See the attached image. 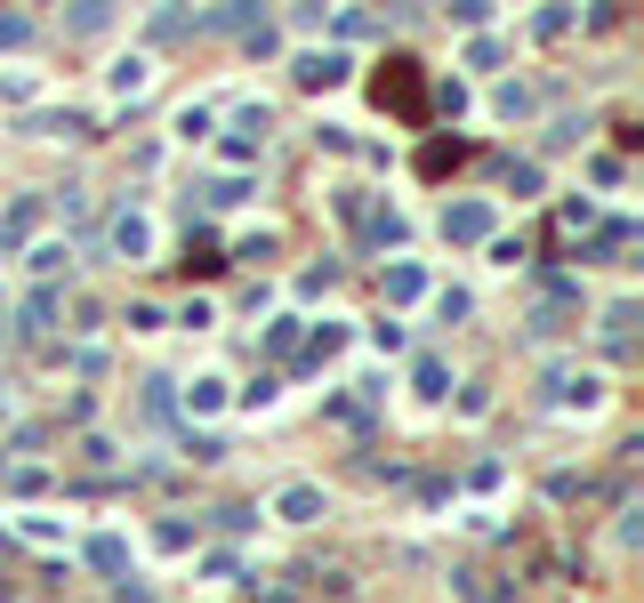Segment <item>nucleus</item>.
<instances>
[{"mask_svg": "<svg viewBox=\"0 0 644 603\" xmlns=\"http://www.w3.org/2000/svg\"><path fill=\"white\" fill-rule=\"evenodd\" d=\"M370 97H379V113H394L403 130H427V121H435L427 81H420V57H387V65L370 73Z\"/></svg>", "mask_w": 644, "mask_h": 603, "instance_id": "nucleus-1", "label": "nucleus"}, {"mask_svg": "<svg viewBox=\"0 0 644 603\" xmlns=\"http://www.w3.org/2000/svg\"><path fill=\"white\" fill-rule=\"evenodd\" d=\"M106 258H121V266H145V258H154V218H145L137 201H121V210L106 218Z\"/></svg>", "mask_w": 644, "mask_h": 603, "instance_id": "nucleus-2", "label": "nucleus"}, {"mask_svg": "<svg viewBox=\"0 0 644 603\" xmlns=\"http://www.w3.org/2000/svg\"><path fill=\"white\" fill-rule=\"evenodd\" d=\"M491 234H500V210H491V201H451V210H443V242L484 249Z\"/></svg>", "mask_w": 644, "mask_h": 603, "instance_id": "nucleus-3", "label": "nucleus"}, {"mask_svg": "<svg viewBox=\"0 0 644 603\" xmlns=\"http://www.w3.org/2000/svg\"><path fill=\"white\" fill-rule=\"evenodd\" d=\"M275 515L306 531V524H323V515H330V491H323V483H282V491H275Z\"/></svg>", "mask_w": 644, "mask_h": 603, "instance_id": "nucleus-4", "label": "nucleus"}, {"mask_svg": "<svg viewBox=\"0 0 644 603\" xmlns=\"http://www.w3.org/2000/svg\"><path fill=\"white\" fill-rule=\"evenodd\" d=\"M355 242H363V249H403V242H411V218L387 210V201H370L363 225H355Z\"/></svg>", "mask_w": 644, "mask_h": 603, "instance_id": "nucleus-5", "label": "nucleus"}, {"mask_svg": "<svg viewBox=\"0 0 644 603\" xmlns=\"http://www.w3.org/2000/svg\"><path fill=\"white\" fill-rule=\"evenodd\" d=\"M290 81H299V89H339L347 57L339 49H299V57H290Z\"/></svg>", "mask_w": 644, "mask_h": 603, "instance_id": "nucleus-6", "label": "nucleus"}, {"mask_svg": "<svg viewBox=\"0 0 644 603\" xmlns=\"http://www.w3.org/2000/svg\"><path fill=\"white\" fill-rule=\"evenodd\" d=\"M57 315H65V290H57V282H40L33 298L16 306V330H25V339H49V330H57Z\"/></svg>", "mask_w": 644, "mask_h": 603, "instance_id": "nucleus-7", "label": "nucleus"}, {"mask_svg": "<svg viewBox=\"0 0 644 603\" xmlns=\"http://www.w3.org/2000/svg\"><path fill=\"white\" fill-rule=\"evenodd\" d=\"M572 25H580V0H548V9L524 16V40H539V49H548V40H564Z\"/></svg>", "mask_w": 644, "mask_h": 603, "instance_id": "nucleus-8", "label": "nucleus"}, {"mask_svg": "<svg viewBox=\"0 0 644 603\" xmlns=\"http://www.w3.org/2000/svg\"><path fill=\"white\" fill-rule=\"evenodd\" d=\"M178 410H194V419H210V410H226V379H218V370L185 379V386H178Z\"/></svg>", "mask_w": 644, "mask_h": 603, "instance_id": "nucleus-9", "label": "nucleus"}, {"mask_svg": "<svg viewBox=\"0 0 644 603\" xmlns=\"http://www.w3.org/2000/svg\"><path fill=\"white\" fill-rule=\"evenodd\" d=\"M81 555H89V571H106V579L137 571V564H130V539H121V531H97V539H89V547H81Z\"/></svg>", "mask_w": 644, "mask_h": 603, "instance_id": "nucleus-10", "label": "nucleus"}, {"mask_svg": "<svg viewBox=\"0 0 644 603\" xmlns=\"http://www.w3.org/2000/svg\"><path fill=\"white\" fill-rule=\"evenodd\" d=\"M194 194H202V210H234V201H251V194H258V185H251V177H242V170H226V177H202V185H194Z\"/></svg>", "mask_w": 644, "mask_h": 603, "instance_id": "nucleus-11", "label": "nucleus"}, {"mask_svg": "<svg viewBox=\"0 0 644 603\" xmlns=\"http://www.w3.org/2000/svg\"><path fill=\"white\" fill-rule=\"evenodd\" d=\"M451 170H467V145H460V137H427L420 177H451Z\"/></svg>", "mask_w": 644, "mask_h": 603, "instance_id": "nucleus-12", "label": "nucleus"}, {"mask_svg": "<svg viewBox=\"0 0 644 603\" xmlns=\"http://www.w3.org/2000/svg\"><path fill=\"white\" fill-rule=\"evenodd\" d=\"M25 266H33V274H40V282H57V274H73V242H57V234H49V242H33V249H25Z\"/></svg>", "mask_w": 644, "mask_h": 603, "instance_id": "nucleus-13", "label": "nucleus"}, {"mask_svg": "<svg viewBox=\"0 0 644 603\" xmlns=\"http://www.w3.org/2000/svg\"><path fill=\"white\" fill-rule=\"evenodd\" d=\"M145 394H137V410H145V419H154V427H170L178 419V379H137Z\"/></svg>", "mask_w": 644, "mask_h": 603, "instance_id": "nucleus-14", "label": "nucleus"}, {"mask_svg": "<svg viewBox=\"0 0 644 603\" xmlns=\"http://www.w3.org/2000/svg\"><path fill=\"white\" fill-rule=\"evenodd\" d=\"M106 89L113 97H145V89H154V57H121V65L106 73Z\"/></svg>", "mask_w": 644, "mask_h": 603, "instance_id": "nucleus-15", "label": "nucleus"}, {"mask_svg": "<svg viewBox=\"0 0 644 603\" xmlns=\"http://www.w3.org/2000/svg\"><path fill=\"white\" fill-rule=\"evenodd\" d=\"M387 298H394V306H420V298H427V274H420L411 258H394V266H387Z\"/></svg>", "mask_w": 644, "mask_h": 603, "instance_id": "nucleus-16", "label": "nucleus"}, {"mask_svg": "<svg viewBox=\"0 0 644 603\" xmlns=\"http://www.w3.org/2000/svg\"><path fill=\"white\" fill-rule=\"evenodd\" d=\"M596 330H605V346H612V355H629V330H636V298H612V306H605V322H596Z\"/></svg>", "mask_w": 644, "mask_h": 603, "instance_id": "nucleus-17", "label": "nucleus"}, {"mask_svg": "<svg viewBox=\"0 0 644 603\" xmlns=\"http://www.w3.org/2000/svg\"><path fill=\"white\" fill-rule=\"evenodd\" d=\"M532 106H539V97L524 89V81H500V89H491V113H500V121H532Z\"/></svg>", "mask_w": 644, "mask_h": 603, "instance_id": "nucleus-18", "label": "nucleus"}, {"mask_svg": "<svg viewBox=\"0 0 644 603\" xmlns=\"http://www.w3.org/2000/svg\"><path fill=\"white\" fill-rule=\"evenodd\" d=\"M113 25V0H73L65 9V33H106Z\"/></svg>", "mask_w": 644, "mask_h": 603, "instance_id": "nucleus-19", "label": "nucleus"}, {"mask_svg": "<svg viewBox=\"0 0 644 603\" xmlns=\"http://www.w3.org/2000/svg\"><path fill=\"white\" fill-rule=\"evenodd\" d=\"M588 137V113H556L548 130H539V145H548V153H564V145H580Z\"/></svg>", "mask_w": 644, "mask_h": 603, "instance_id": "nucleus-20", "label": "nucleus"}, {"mask_svg": "<svg viewBox=\"0 0 644 603\" xmlns=\"http://www.w3.org/2000/svg\"><path fill=\"white\" fill-rule=\"evenodd\" d=\"M339 346H347V330H339V322H323V330H306V370H323L330 355H339Z\"/></svg>", "mask_w": 644, "mask_h": 603, "instance_id": "nucleus-21", "label": "nucleus"}, {"mask_svg": "<svg viewBox=\"0 0 644 603\" xmlns=\"http://www.w3.org/2000/svg\"><path fill=\"white\" fill-rule=\"evenodd\" d=\"M411 386H420L427 403H443V394H451V370L435 362V355H420V370H411Z\"/></svg>", "mask_w": 644, "mask_h": 603, "instance_id": "nucleus-22", "label": "nucleus"}, {"mask_svg": "<svg viewBox=\"0 0 644 603\" xmlns=\"http://www.w3.org/2000/svg\"><path fill=\"white\" fill-rule=\"evenodd\" d=\"M500 185H508L515 201H539V161H508V170H500Z\"/></svg>", "mask_w": 644, "mask_h": 603, "instance_id": "nucleus-23", "label": "nucleus"}, {"mask_svg": "<svg viewBox=\"0 0 644 603\" xmlns=\"http://www.w3.org/2000/svg\"><path fill=\"white\" fill-rule=\"evenodd\" d=\"M121 322H130V330H137V339H145V330H170V315H161V306H154V298H130V306H121Z\"/></svg>", "mask_w": 644, "mask_h": 603, "instance_id": "nucleus-24", "label": "nucleus"}, {"mask_svg": "<svg viewBox=\"0 0 644 603\" xmlns=\"http://www.w3.org/2000/svg\"><path fill=\"white\" fill-rule=\"evenodd\" d=\"M218 266H226V258H218V242H210V234L185 242V274H218Z\"/></svg>", "mask_w": 644, "mask_h": 603, "instance_id": "nucleus-25", "label": "nucleus"}, {"mask_svg": "<svg viewBox=\"0 0 644 603\" xmlns=\"http://www.w3.org/2000/svg\"><path fill=\"white\" fill-rule=\"evenodd\" d=\"M210 121H218V106H178V137H185V145L210 137Z\"/></svg>", "mask_w": 644, "mask_h": 603, "instance_id": "nucleus-26", "label": "nucleus"}, {"mask_svg": "<svg viewBox=\"0 0 644 603\" xmlns=\"http://www.w3.org/2000/svg\"><path fill=\"white\" fill-rule=\"evenodd\" d=\"M467 315H475L467 290H435V322H467Z\"/></svg>", "mask_w": 644, "mask_h": 603, "instance_id": "nucleus-27", "label": "nucleus"}, {"mask_svg": "<svg viewBox=\"0 0 644 603\" xmlns=\"http://www.w3.org/2000/svg\"><path fill=\"white\" fill-rule=\"evenodd\" d=\"M299 330H306L299 315H282L275 330H266V355H299Z\"/></svg>", "mask_w": 644, "mask_h": 603, "instance_id": "nucleus-28", "label": "nucleus"}, {"mask_svg": "<svg viewBox=\"0 0 644 603\" xmlns=\"http://www.w3.org/2000/svg\"><path fill=\"white\" fill-rule=\"evenodd\" d=\"M370 346H379V355H403V322H394V315H379V322H370Z\"/></svg>", "mask_w": 644, "mask_h": 603, "instance_id": "nucleus-29", "label": "nucleus"}, {"mask_svg": "<svg viewBox=\"0 0 644 603\" xmlns=\"http://www.w3.org/2000/svg\"><path fill=\"white\" fill-rule=\"evenodd\" d=\"M266 130H275V113H266V106H242L234 113V137H258L266 145Z\"/></svg>", "mask_w": 644, "mask_h": 603, "instance_id": "nucleus-30", "label": "nucleus"}, {"mask_svg": "<svg viewBox=\"0 0 644 603\" xmlns=\"http://www.w3.org/2000/svg\"><path fill=\"white\" fill-rule=\"evenodd\" d=\"M25 40H33V25H25L16 9H0V57H9V49H25Z\"/></svg>", "mask_w": 644, "mask_h": 603, "instance_id": "nucleus-31", "label": "nucleus"}, {"mask_svg": "<svg viewBox=\"0 0 644 603\" xmlns=\"http://www.w3.org/2000/svg\"><path fill=\"white\" fill-rule=\"evenodd\" d=\"M210 322H218L210 298H185V306H178V330H210Z\"/></svg>", "mask_w": 644, "mask_h": 603, "instance_id": "nucleus-32", "label": "nucleus"}, {"mask_svg": "<svg viewBox=\"0 0 644 603\" xmlns=\"http://www.w3.org/2000/svg\"><path fill=\"white\" fill-rule=\"evenodd\" d=\"M185 459H202V467H218V459H226V443H218V434H185Z\"/></svg>", "mask_w": 644, "mask_h": 603, "instance_id": "nucleus-33", "label": "nucleus"}, {"mask_svg": "<svg viewBox=\"0 0 644 603\" xmlns=\"http://www.w3.org/2000/svg\"><path fill=\"white\" fill-rule=\"evenodd\" d=\"M315 145H323V153H355V130H339V121H323V130H315Z\"/></svg>", "mask_w": 644, "mask_h": 603, "instance_id": "nucleus-34", "label": "nucleus"}, {"mask_svg": "<svg viewBox=\"0 0 644 603\" xmlns=\"http://www.w3.org/2000/svg\"><path fill=\"white\" fill-rule=\"evenodd\" d=\"M299 290H306V298H315V290H339V266H330V258H323V266H306Z\"/></svg>", "mask_w": 644, "mask_h": 603, "instance_id": "nucleus-35", "label": "nucleus"}, {"mask_svg": "<svg viewBox=\"0 0 644 603\" xmlns=\"http://www.w3.org/2000/svg\"><path fill=\"white\" fill-rule=\"evenodd\" d=\"M451 25H491V0H451Z\"/></svg>", "mask_w": 644, "mask_h": 603, "instance_id": "nucleus-36", "label": "nucleus"}, {"mask_svg": "<svg viewBox=\"0 0 644 603\" xmlns=\"http://www.w3.org/2000/svg\"><path fill=\"white\" fill-rule=\"evenodd\" d=\"M25 539H33V547H57V539H65V531H57L49 515H25Z\"/></svg>", "mask_w": 644, "mask_h": 603, "instance_id": "nucleus-37", "label": "nucleus"}, {"mask_svg": "<svg viewBox=\"0 0 644 603\" xmlns=\"http://www.w3.org/2000/svg\"><path fill=\"white\" fill-rule=\"evenodd\" d=\"M588 177H596V185H620L629 170H620V153H596V161H588Z\"/></svg>", "mask_w": 644, "mask_h": 603, "instance_id": "nucleus-38", "label": "nucleus"}, {"mask_svg": "<svg viewBox=\"0 0 644 603\" xmlns=\"http://www.w3.org/2000/svg\"><path fill=\"white\" fill-rule=\"evenodd\" d=\"M251 603H299V588H282V579H275V588H258Z\"/></svg>", "mask_w": 644, "mask_h": 603, "instance_id": "nucleus-39", "label": "nucleus"}, {"mask_svg": "<svg viewBox=\"0 0 644 603\" xmlns=\"http://www.w3.org/2000/svg\"><path fill=\"white\" fill-rule=\"evenodd\" d=\"M0 339H9V306H0Z\"/></svg>", "mask_w": 644, "mask_h": 603, "instance_id": "nucleus-40", "label": "nucleus"}, {"mask_svg": "<svg viewBox=\"0 0 644 603\" xmlns=\"http://www.w3.org/2000/svg\"><path fill=\"white\" fill-rule=\"evenodd\" d=\"M0 419H9V386H0Z\"/></svg>", "mask_w": 644, "mask_h": 603, "instance_id": "nucleus-41", "label": "nucleus"}]
</instances>
